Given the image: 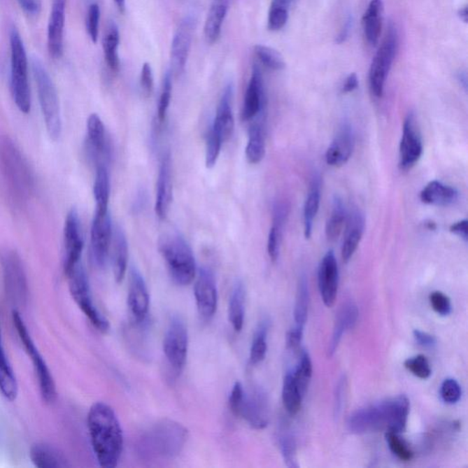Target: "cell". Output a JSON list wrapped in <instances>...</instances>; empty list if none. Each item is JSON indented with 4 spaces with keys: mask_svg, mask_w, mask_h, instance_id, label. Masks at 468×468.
<instances>
[{
    "mask_svg": "<svg viewBox=\"0 0 468 468\" xmlns=\"http://www.w3.org/2000/svg\"><path fill=\"white\" fill-rule=\"evenodd\" d=\"M32 463L38 468L70 467L68 459L57 448L45 443H37L29 452Z\"/></svg>",
    "mask_w": 468,
    "mask_h": 468,
    "instance_id": "cell-28",
    "label": "cell"
},
{
    "mask_svg": "<svg viewBox=\"0 0 468 468\" xmlns=\"http://www.w3.org/2000/svg\"><path fill=\"white\" fill-rule=\"evenodd\" d=\"M114 2L119 11L124 13L125 10H126V0H114Z\"/></svg>",
    "mask_w": 468,
    "mask_h": 468,
    "instance_id": "cell-64",
    "label": "cell"
},
{
    "mask_svg": "<svg viewBox=\"0 0 468 468\" xmlns=\"http://www.w3.org/2000/svg\"><path fill=\"white\" fill-rule=\"evenodd\" d=\"M429 299H430L432 309H433L434 312H437L438 315L446 317V315H448L450 313L452 312L451 301H450L449 297L446 296L442 292H433V293L430 295Z\"/></svg>",
    "mask_w": 468,
    "mask_h": 468,
    "instance_id": "cell-54",
    "label": "cell"
},
{
    "mask_svg": "<svg viewBox=\"0 0 468 468\" xmlns=\"http://www.w3.org/2000/svg\"><path fill=\"white\" fill-rule=\"evenodd\" d=\"M31 66L48 134L50 139L57 140L62 128L57 90L40 59H32Z\"/></svg>",
    "mask_w": 468,
    "mask_h": 468,
    "instance_id": "cell-7",
    "label": "cell"
},
{
    "mask_svg": "<svg viewBox=\"0 0 468 468\" xmlns=\"http://www.w3.org/2000/svg\"><path fill=\"white\" fill-rule=\"evenodd\" d=\"M282 228L274 225L270 229L268 236L267 251L271 261L276 262L279 257L280 243H281Z\"/></svg>",
    "mask_w": 468,
    "mask_h": 468,
    "instance_id": "cell-55",
    "label": "cell"
},
{
    "mask_svg": "<svg viewBox=\"0 0 468 468\" xmlns=\"http://www.w3.org/2000/svg\"><path fill=\"white\" fill-rule=\"evenodd\" d=\"M282 396L286 411L292 416H297L302 407L304 395L298 388L293 371H289L285 375L283 383Z\"/></svg>",
    "mask_w": 468,
    "mask_h": 468,
    "instance_id": "cell-38",
    "label": "cell"
},
{
    "mask_svg": "<svg viewBox=\"0 0 468 468\" xmlns=\"http://www.w3.org/2000/svg\"><path fill=\"white\" fill-rule=\"evenodd\" d=\"M383 1L371 0L363 16L362 25L367 41L377 45L383 27Z\"/></svg>",
    "mask_w": 468,
    "mask_h": 468,
    "instance_id": "cell-30",
    "label": "cell"
},
{
    "mask_svg": "<svg viewBox=\"0 0 468 468\" xmlns=\"http://www.w3.org/2000/svg\"><path fill=\"white\" fill-rule=\"evenodd\" d=\"M313 374V366L308 351L301 350L299 360H298L296 369L293 371L295 380L298 388L302 395L305 396L306 390L309 388L310 380Z\"/></svg>",
    "mask_w": 468,
    "mask_h": 468,
    "instance_id": "cell-44",
    "label": "cell"
},
{
    "mask_svg": "<svg viewBox=\"0 0 468 468\" xmlns=\"http://www.w3.org/2000/svg\"><path fill=\"white\" fill-rule=\"evenodd\" d=\"M249 163L258 164L265 156V136L264 127L260 123L253 124L249 129V139L246 149Z\"/></svg>",
    "mask_w": 468,
    "mask_h": 468,
    "instance_id": "cell-39",
    "label": "cell"
},
{
    "mask_svg": "<svg viewBox=\"0 0 468 468\" xmlns=\"http://www.w3.org/2000/svg\"><path fill=\"white\" fill-rule=\"evenodd\" d=\"M227 11L228 2L214 0L204 25V35L208 43H214L219 38Z\"/></svg>",
    "mask_w": 468,
    "mask_h": 468,
    "instance_id": "cell-34",
    "label": "cell"
},
{
    "mask_svg": "<svg viewBox=\"0 0 468 468\" xmlns=\"http://www.w3.org/2000/svg\"><path fill=\"white\" fill-rule=\"evenodd\" d=\"M423 151L421 132L413 113L405 118L400 144V163L402 171H409L419 159Z\"/></svg>",
    "mask_w": 468,
    "mask_h": 468,
    "instance_id": "cell-13",
    "label": "cell"
},
{
    "mask_svg": "<svg viewBox=\"0 0 468 468\" xmlns=\"http://www.w3.org/2000/svg\"><path fill=\"white\" fill-rule=\"evenodd\" d=\"M347 220L345 205L339 197H335L333 201L332 210L326 225V236L327 240L335 241L341 235L343 226Z\"/></svg>",
    "mask_w": 468,
    "mask_h": 468,
    "instance_id": "cell-41",
    "label": "cell"
},
{
    "mask_svg": "<svg viewBox=\"0 0 468 468\" xmlns=\"http://www.w3.org/2000/svg\"><path fill=\"white\" fill-rule=\"evenodd\" d=\"M112 240V222L109 213L95 211L91 228L92 258L97 267H103L108 257Z\"/></svg>",
    "mask_w": 468,
    "mask_h": 468,
    "instance_id": "cell-16",
    "label": "cell"
},
{
    "mask_svg": "<svg viewBox=\"0 0 468 468\" xmlns=\"http://www.w3.org/2000/svg\"><path fill=\"white\" fill-rule=\"evenodd\" d=\"M397 48V32L395 27L390 26L386 37L378 50L369 69V88L375 97L381 98L383 95L384 85L392 62L395 61Z\"/></svg>",
    "mask_w": 468,
    "mask_h": 468,
    "instance_id": "cell-10",
    "label": "cell"
},
{
    "mask_svg": "<svg viewBox=\"0 0 468 468\" xmlns=\"http://www.w3.org/2000/svg\"><path fill=\"white\" fill-rule=\"evenodd\" d=\"M128 246L126 235L121 229H116L113 248V270L116 283H121L125 278L127 267Z\"/></svg>",
    "mask_w": 468,
    "mask_h": 468,
    "instance_id": "cell-35",
    "label": "cell"
},
{
    "mask_svg": "<svg viewBox=\"0 0 468 468\" xmlns=\"http://www.w3.org/2000/svg\"><path fill=\"white\" fill-rule=\"evenodd\" d=\"M0 166L15 201L22 204L28 201L35 190L34 171L10 137L0 139Z\"/></svg>",
    "mask_w": 468,
    "mask_h": 468,
    "instance_id": "cell-3",
    "label": "cell"
},
{
    "mask_svg": "<svg viewBox=\"0 0 468 468\" xmlns=\"http://www.w3.org/2000/svg\"><path fill=\"white\" fill-rule=\"evenodd\" d=\"M0 392L10 402L16 400L19 392L17 378L3 346L1 330H0Z\"/></svg>",
    "mask_w": 468,
    "mask_h": 468,
    "instance_id": "cell-32",
    "label": "cell"
},
{
    "mask_svg": "<svg viewBox=\"0 0 468 468\" xmlns=\"http://www.w3.org/2000/svg\"><path fill=\"white\" fill-rule=\"evenodd\" d=\"M171 74L168 73L166 74L165 80H164L162 92H161L159 104V110H157V116H159V120L160 123H163V122L166 120L169 104H171Z\"/></svg>",
    "mask_w": 468,
    "mask_h": 468,
    "instance_id": "cell-51",
    "label": "cell"
},
{
    "mask_svg": "<svg viewBox=\"0 0 468 468\" xmlns=\"http://www.w3.org/2000/svg\"><path fill=\"white\" fill-rule=\"evenodd\" d=\"M269 326L267 321L263 322L256 330L250 350V362L257 365L264 360L267 353V333Z\"/></svg>",
    "mask_w": 468,
    "mask_h": 468,
    "instance_id": "cell-43",
    "label": "cell"
},
{
    "mask_svg": "<svg viewBox=\"0 0 468 468\" xmlns=\"http://www.w3.org/2000/svg\"><path fill=\"white\" fill-rule=\"evenodd\" d=\"M467 220H462L460 222H455L450 227V232L457 236L460 237L465 241L468 240Z\"/></svg>",
    "mask_w": 468,
    "mask_h": 468,
    "instance_id": "cell-61",
    "label": "cell"
},
{
    "mask_svg": "<svg viewBox=\"0 0 468 468\" xmlns=\"http://www.w3.org/2000/svg\"><path fill=\"white\" fill-rule=\"evenodd\" d=\"M171 160L169 153L164 154L161 160L157 183V198L155 210L159 219L168 216L172 201Z\"/></svg>",
    "mask_w": 468,
    "mask_h": 468,
    "instance_id": "cell-23",
    "label": "cell"
},
{
    "mask_svg": "<svg viewBox=\"0 0 468 468\" xmlns=\"http://www.w3.org/2000/svg\"><path fill=\"white\" fill-rule=\"evenodd\" d=\"M189 336L184 322L180 318H172L163 342L166 359L173 371L180 374L186 364Z\"/></svg>",
    "mask_w": 468,
    "mask_h": 468,
    "instance_id": "cell-11",
    "label": "cell"
},
{
    "mask_svg": "<svg viewBox=\"0 0 468 468\" xmlns=\"http://www.w3.org/2000/svg\"><path fill=\"white\" fill-rule=\"evenodd\" d=\"M232 87L229 85L223 92L218 106L213 128L223 142L227 141L234 130V118L232 109Z\"/></svg>",
    "mask_w": 468,
    "mask_h": 468,
    "instance_id": "cell-27",
    "label": "cell"
},
{
    "mask_svg": "<svg viewBox=\"0 0 468 468\" xmlns=\"http://www.w3.org/2000/svg\"><path fill=\"white\" fill-rule=\"evenodd\" d=\"M355 148V134L350 125L344 124L336 134L326 152L327 165L341 166L353 156Z\"/></svg>",
    "mask_w": 468,
    "mask_h": 468,
    "instance_id": "cell-21",
    "label": "cell"
},
{
    "mask_svg": "<svg viewBox=\"0 0 468 468\" xmlns=\"http://www.w3.org/2000/svg\"><path fill=\"white\" fill-rule=\"evenodd\" d=\"M193 22L186 20L173 38L171 43V65L176 73L180 74L186 66L193 36Z\"/></svg>",
    "mask_w": 468,
    "mask_h": 468,
    "instance_id": "cell-24",
    "label": "cell"
},
{
    "mask_svg": "<svg viewBox=\"0 0 468 468\" xmlns=\"http://www.w3.org/2000/svg\"><path fill=\"white\" fill-rule=\"evenodd\" d=\"M127 300L128 306L135 320L144 321L148 314L149 295L144 278L135 267L130 272Z\"/></svg>",
    "mask_w": 468,
    "mask_h": 468,
    "instance_id": "cell-20",
    "label": "cell"
},
{
    "mask_svg": "<svg viewBox=\"0 0 468 468\" xmlns=\"http://www.w3.org/2000/svg\"><path fill=\"white\" fill-rule=\"evenodd\" d=\"M409 413V399L400 395L355 411L348 420V428L356 434L380 431L401 434L406 429Z\"/></svg>",
    "mask_w": 468,
    "mask_h": 468,
    "instance_id": "cell-2",
    "label": "cell"
},
{
    "mask_svg": "<svg viewBox=\"0 0 468 468\" xmlns=\"http://www.w3.org/2000/svg\"><path fill=\"white\" fill-rule=\"evenodd\" d=\"M194 295L197 308L202 320H210L216 312L218 292L215 278L207 267H202L199 270L195 283Z\"/></svg>",
    "mask_w": 468,
    "mask_h": 468,
    "instance_id": "cell-15",
    "label": "cell"
},
{
    "mask_svg": "<svg viewBox=\"0 0 468 468\" xmlns=\"http://www.w3.org/2000/svg\"><path fill=\"white\" fill-rule=\"evenodd\" d=\"M441 397L446 404H455L460 400L462 390L455 378H446L441 385Z\"/></svg>",
    "mask_w": 468,
    "mask_h": 468,
    "instance_id": "cell-53",
    "label": "cell"
},
{
    "mask_svg": "<svg viewBox=\"0 0 468 468\" xmlns=\"http://www.w3.org/2000/svg\"><path fill=\"white\" fill-rule=\"evenodd\" d=\"M64 273L80 263L83 250V239L79 214L76 208L69 211L64 225Z\"/></svg>",
    "mask_w": 468,
    "mask_h": 468,
    "instance_id": "cell-17",
    "label": "cell"
},
{
    "mask_svg": "<svg viewBox=\"0 0 468 468\" xmlns=\"http://www.w3.org/2000/svg\"><path fill=\"white\" fill-rule=\"evenodd\" d=\"M20 8L29 16H37L40 13L41 6L38 0H17Z\"/></svg>",
    "mask_w": 468,
    "mask_h": 468,
    "instance_id": "cell-60",
    "label": "cell"
},
{
    "mask_svg": "<svg viewBox=\"0 0 468 468\" xmlns=\"http://www.w3.org/2000/svg\"><path fill=\"white\" fill-rule=\"evenodd\" d=\"M119 31L115 23L110 24L103 38L104 58L113 71H118L120 62L118 56Z\"/></svg>",
    "mask_w": 468,
    "mask_h": 468,
    "instance_id": "cell-40",
    "label": "cell"
},
{
    "mask_svg": "<svg viewBox=\"0 0 468 468\" xmlns=\"http://www.w3.org/2000/svg\"><path fill=\"white\" fill-rule=\"evenodd\" d=\"M399 434H400L386 432L385 437L389 448L392 454L400 460L409 462L413 458V452L411 451L409 445Z\"/></svg>",
    "mask_w": 468,
    "mask_h": 468,
    "instance_id": "cell-48",
    "label": "cell"
},
{
    "mask_svg": "<svg viewBox=\"0 0 468 468\" xmlns=\"http://www.w3.org/2000/svg\"><path fill=\"white\" fill-rule=\"evenodd\" d=\"M89 435L98 464L118 467L124 448V434L115 411L102 402L92 405L87 416Z\"/></svg>",
    "mask_w": 468,
    "mask_h": 468,
    "instance_id": "cell-1",
    "label": "cell"
},
{
    "mask_svg": "<svg viewBox=\"0 0 468 468\" xmlns=\"http://www.w3.org/2000/svg\"><path fill=\"white\" fill-rule=\"evenodd\" d=\"M65 274L68 278L71 297L83 314L90 320L92 326L100 332H108V321L98 311L92 301L87 274L83 267L82 262Z\"/></svg>",
    "mask_w": 468,
    "mask_h": 468,
    "instance_id": "cell-9",
    "label": "cell"
},
{
    "mask_svg": "<svg viewBox=\"0 0 468 468\" xmlns=\"http://www.w3.org/2000/svg\"><path fill=\"white\" fill-rule=\"evenodd\" d=\"M265 107V95L264 91L263 79L261 71L257 67L253 68L251 79L247 86L241 119L243 121H250L263 113Z\"/></svg>",
    "mask_w": 468,
    "mask_h": 468,
    "instance_id": "cell-22",
    "label": "cell"
},
{
    "mask_svg": "<svg viewBox=\"0 0 468 468\" xmlns=\"http://www.w3.org/2000/svg\"><path fill=\"white\" fill-rule=\"evenodd\" d=\"M10 83L15 104L20 111H31V95L29 83V64L22 36L15 27L10 31Z\"/></svg>",
    "mask_w": 468,
    "mask_h": 468,
    "instance_id": "cell-6",
    "label": "cell"
},
{
    "mask_svg": "<svg viewBox=\"0 0 468 468\" xmlns=\"http://www.w3.org/2000/svg\"><path fill=\"white\" fill-rule=\"evenodd\" d=\"M359 320V309L353 302L346 303L339 310L336 318L332 339L327 348V357H332L335 354L342 336L348 330L353 329Z\"/></svg>",
    "mask_w": 468,
    "mask_h": 468,
    "instance_id": "cell-25",
    "label": "cell"
},
{
    "mask_svg": "<svg viewBox=\"0 0 468 468\" xmlns=\"http://www.w3.org/2000/svg\"><path fill=\"white\" fill-rule=\"evenodd\" d=\"M413 336L416 342L423 348H433L437 345V339L431 334L416 329L413 332Z\"/></svg>",
    "mask_w": 468,
    "mask_h": 468,
    "instance_id": "cell-59",
    "label": "cell"
},
{
    "mask_svg": "<svg viewBox=\"0 0 468 468\" xmlns=\"http://www.w3.org/2000/svg\"><path fill=\"white\" fill-rule=\"evenodd\" d=\"M187 431L180 423L164 420L149 428L139 442V452L144 458L171 459L183 450Z\"/></svg>",
    "mask_w": 468,
    "mask_h": 468,
    "instance_id": "cell-4",
    "label": "cell"
},
{
    "mask_svg": "<svg viewBox=\"0 0 468 468\" xmlns=\"http://www.w3.org/2000/svg\"><path fill=\"white\" fill-rule=\"evenodd\" d=\"M222 139L213 127H211L206 139V166L211 169L215 166L222 148Z\"/></svg>",
    "mask_w": 468,
    "mask_h": 468,
    "instance_id": "cell-49",
    "label": "cell"
},
{
    "mask_svg": "<svg viewBox=\"0 0 468 468\" xmlns=\"http://www.w3.org/2000/svg\"><path fill=\"white\" fill-rule=\"evenodd\" d=\"M236 416L246 420L252 427L258 430L267 427L269 423V404L263 390L255 389L248 393L244 390Z\"/></svg>",
    "mask_w": 468,
    "mask_h": 468,
    "instance_id": "cell-14",
    "label": "cell"
},
{
    "mask_svg": "<svg viewBox=\"0 0 468 468\" xmlns=\"http://www.w3.org/2000/svg\"><path fill=\"white\" fill-rule=\"evenodd\" d=\"M404 367L417 378L426 380L431 376L432 369L427 357L418 355L405 360Z\"/></svg>",
    "mask_w": 468,
    "mask_h": 468,
    "instance_id": "cell-50",
    "label": "cell"
},
{
    "mask_svg": "<svg viewBox=\"0 0 468 468\" xmlns=\"http://www.w3.org/2000/svg\"><path fill=\"white\" fill-rule=\"evenodd\" d=\"M289 1L290 0H273L268 17V28L271 31H279L288 22Z\"/></svg>",
    "mask_w": 468,
    "mask_h": 468,
    "instance_id": "cell-46",
    "label": "cell"
},
{
    "mask_svg": "<svg viewBox=\"0 0 468 468\" xmlns=\"http://www.w3.org/2000/svg\"><path fill=\"white\" fill-rule=\"evenodd\" d=\"M159 250L173 280L180 285L192 284L196 276V261L184 238L178 232L164 234L159 240Z\"/></svg>",
    "mask_w": 468,
    "mask_h": 468,
    "instance_id": "cell-5",
    "label": "cell"
},
{
    "mask_svg": "<svg viewBox=\"0 0 468 468\" xmlns=\"http://www.w3.org/2000/svg\"><path fill=\"white\" fill-rule=\"evenodd\" d=\"M279 445L283 458L286 466L289 467H298L297 459V444L293 434L288 427H284L280 432Z\"/></svg>",
    "mask_w": 468,
    "mask_h": 468,
    "instance_id": "cell-45",
    "label": "cell"
},
{
    "mask_svg": "<svg viewBox=\"0 0 468 468\" xmlns=\"http://www.w3.org/2000/svg\"><path fill=\"white\" fill-rule=\"evenodd\" d=\"M458 197L459 193L455 187L438 180L429 183L420 193V199L423 204L441 207L454 204L458 201Z\"/></svg>",
    "mask_w": 468,
    "mask_h": 468,
    "instance_id": "cell-29",
    "label": "cell"
},
{
    "mask_svg": "<svg viewBox=\"0 0 468 468\" xmlns=\"http://www.w3.org/2000/svg\"><path fill=\"white\" fill-rule=\"evenodd\" d=\"M320 178L315 177L310 185L309 192L304 205V234L306 239H310L312 236L314 220L320 210Z\"/></svg>",
    "mask_w": 468,
    "mask_h": 468,
    "instance_id": "cell-33",
    "label": "cell"
},
{
    "mask_svg": "<svg viewBox=\"0 0 468 468\" xmlns=\"http://www.w3.org/2000/svg\"><path fill=\"white\" fill-rule=\"evenodd\" d=\"M94 194L97 201V213H107L110 198V178L104 163L97 166V175L94 185Z\"/></svg>",
    "mask_w": 468,
    "mask_h": 468,
    "instance_id": "cell-37",
    "label": "cell"
},
{
    "mask_svg": "<svg viewBox=\"0 0 468 468\" xmlns=\"http://www.w3.org/2000/svg\"><path fill=\"white\" fill-rule=\"evenodd\" d=\"M67 0H52L48 24V50L50 57L62 58L64 55V34Z\"/></svg>",
    "mask_w": 468,
    "mask_h": 468,
    "instance_id": "cell-18",
    "label": "cell"
},
{
    "mask_svg": "<svg viewBox=\"0 0 468 468\" xmlns=\"http://www.w3.org/2000/svg\"><path fill=\"white\" fill-rule=\"evenodd\" d=\"M12 320H13L14 327L17 335H19L20 341H22L23 347L25 348L27 354L31 357L32 364H34L41 397L46 404H52L57 398V390H56L55 378L52 377V372H50L45 360L43 359L38 348L36 347L28 327L24 323L22 315L17 310L12 312Z\"/></svg>",
    "mask_w": 468,
    "mask_h": 468,
    "instance_id": "cell-8",
    "label": "cell"
},
{
    "mask_svg": "<svg viewBox=\"0 0 468 468\" xmlns=\"http://www.w3.org/2000/svg\"><path fill=\"white\" fill-rule=\"evenodd\" d=\"M87 142L89 150L92 152L97 164L100 163L101 157L106 154L107 141L106 128L100 116L92 114L87 120Z\"/></svg>",
    "mask_w": 468,
    "mask_h": 468,
    "instance_id": "cell-31",
    "label": "cell"
},
{
    "mask_svg": "<svg viewBox=\"0 0 468 468\" xmlns=\"http://www.w3.org/2000/svg\"><path fill=\"white\" fill-rule=\"evenodd\" d=\"M3 274L6 291L16 304H22L28 296V281L22 258L16 251L10 250L2 256Z\"/></svg>",
    "mask_w": 468,
    "mask_h": 468,
    "instance_id": "cell-12",
    "label": "cell"
},
{
    "mask_svg": "<svg viewBox=\"0 0 468 468\" xmlns=\"http://www.w3.org/2000/svg\"><path fill=\"white\" fill-rule=\"evenodd\" d=\"M359 86V80H357V76L356 73H351L348 76V78L346 79L344 85H343L342 92L344 94H350V92L356 90Z\"/></svg>",
    "mask_w": 468,
    "mask_h": 468,
    "instance_id": "cell-62",
    "label": "cell"
},
{
    "mask_svg": "<svg viewBox=\"0 0 468 468\" xmlns=\"http://www.w3.org/2000/svg\"><path fill=\"white\" fill-rule=\"evenodd\" d=\"M458 16L460 17L461 20H463L465 23L467 22L468 10L467 6L458 11Z\"/></svg>",
    "mask_w": 468,
    "mask_h": 468,
    "instance_id": "cell-63",
    "label": "cell"
},
{
    "mask_svg": "<svg viewBox=\"0 0 468 468\" xmlns=\"http://www.w3.org/2000/svg\"><path fill=\"white\" fill-rule=\"evenodd\" d=\"M309 306V282L306 276L300 277L298 283L296 306H295V321L296 327L304 329L308 320Z\"/></svg>",
    "mask_w": 468,
    "mask_h": 468,
    "instance_id": "cell-42",
    "label": "cell"
},
{
    "mask_svg": "<svg viewBox=\"0 0 468 468\" xmlns=\"http://www.w3.org/2000/svg\"><path fill=\"white\" fill-rule=\"evenodd\" d=\"M244 299L246 290L243 283L236 282L232 288L229 302V321L236 332H240L244 322Z\"/></svg>",
    "mask_w": 468,
    "mask_h": 468,
    "instance_id": "cell-36",
    "label": "cell"
},
{
    "mask_svg": "<svg viewBox=\"0 0 468 468\" xmlns=\"http://www.w3.org/2000/svg\"><path fill=\"white\" fill-rule=\"evenodd\" d=\"M318 288L325 305L332 308L339 289V267L333 251L327 252L321 260L318 268Z\"/></svg>",
    "mask_w": 468,
    "mask_h": 468,
    "instance_id": "cell-19",
    "label": "cell"
},
{
    "mask_svg": "<svg viewBox=\"0 0 468 468\" xmlns=\"http://www.w3.org/2000/svg\"><path fill=\"white\" fill-rule=\"evenodd\" d=\"M244 393L243 386L239 381L234 384V388L232 390L231 395H229V409L232 413L236 416L238 409H239L241 400H243Z\"/></svg>",
    "mask_w": 468,
    "mask_h": 468,
    "instance_id": "cell-57",
    "label": "cell"
},
{
    "mask_svg": "<svg viewBox=\"0 0 468 468\" xmlns=\"http://www.w3.org/2000/svg\"><path fill=\"white\" fill-rule=\"evenodd\" d=\"M346 222H347V227H346L344 241L342 244L341 256L343 261L348 263L353 258L362 239L363 234H364L365 220L359 211H354L346 220Z\"/></svg>",
    "mask_w": 468,
    "mask_h": 468,
    "instance_id": "cell-26",
    "label": "cell"
},
{
    "mask_svg": "<svg viewBox=\"0 0 468 468\" xmlns=\"http://www.w3.org/2000/svg\"><path fill=\"white\" fill-rule=\"evenodd\" d=\"M140 85H141L142 92L145 97H150L154 89V78L153 71H152L150 64L148 62L143 64L141 76H140Z\"/></svg>",
    "mask_w": 468,
    "mask_h": 468,
    "instance_id": "cell-56",
    "label": "cell"
},
{
    "mask_svg": "<svg viewBox=\"0 0 468 468\" xmlns=\"http://www.w3.org/2000/svg\"><path fill=\"white\" fill-rule=\"evenodd\" d=\"M100 14V8L97 3H92L89 6L87 17H86V29H87L89 37L94 43H97L98 35H99Z\"/></svg>",
    "mask_w": 468,
    "mask_h": 468,
    "instance_id": "cell-52",
    "label": "cell"
},
{
    "mask_svg": "<svg viewBox=\"0 0 468 468\" xmlns=\"http://www.w3.org/2000/svg\"><path fill=\"white\" fill-rule=\"evenodd\" d=\"M255 52L262 64L267 68L274 71L283 70L285 67V62L283 56L273 48L256 45Z\"/></svg>",
    "mask_w": 468,
    "mask_h": 468,
    "instance_id": "cell-47",
    "label": "cell"
},
{
    "mask_svg": "<svg viewBox=\"0 0 468 468\" xmlns=\"http://www.w3.org/2000/svg\"><path fill=\"white\" fill-rule=\"evenodd\" d=\"M304 329L301 327H295L286 336V347L288 350H295L299 347L301 341L303 339Z\"/></svg>",
    "mask_w": 468,
    "mask_h": 468,
    "instance_id": "cell-58",
    "label": "cell"
}]
</instances>
